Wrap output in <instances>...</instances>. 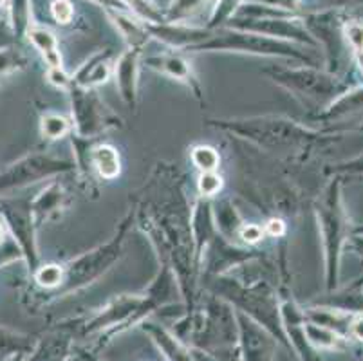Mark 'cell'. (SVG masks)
I'll return each mask as SVG.
<instances>
[{"label": "cell", "mask_w": 363, "mask_h": 361, "mask_svg": "<svg viewBox=\"0 0 363 361\" xmlns=\"http://www.w3.org/2000/svg\"><path fill=\"white\" fill-rule=\"evenodd\" d=\"M94 165H96L98 172H100L101 177L105 179H114L120 174V155L112 147H98L94 150Z\"/></svg>", "instance_id": "cell-2"}, {"label": "cell", "mask_w": 363, "mask_h": 361, "mask_svg": "<svg viewBox=\"0 0 363 361\" xmlns=\"http://www.w3.org/2000/svg\"><path fill=\"white\" fill-rule=\"evenodd\" d=\"M352 333H354V336L358 338V340H363V318L356 320L354 326H352Z\"/></svg>", "instance_id": "cell-18"}, {"label": "cell", "mask_w": 363, "mask_h": 361, "mask_svg": "<svg viewBox=\"0 0 363 361\" xmlns=\"http://www.w3.org/2000/svg\"><path fill=\"white\" fill-rule=\"evenodd\" d=\"M201 2H203V0H174V4H172L170 8L172 16L186 15V13H190L192 9H196Z\"/></svg>", "instance_id": "cell-11"}, {"label": "cell", "mask_w": 363, "mask_h": 361, "mask_svg": "<svg viewBox=\"0 0 363 361\" xmlns=\"http://www.w3.org/2000/svg\"><path fill=\"white\" fill-rule=\"evenodd\" d=\"M260 2H266L269 6H277L280 9H295L296 0H260Z\"/></svg>", "instance_id": "cell-17"}, {"label": "cell", "mask_w": 363, "mask_h": 361, "mask_svg": "<svg viewBox=\"0 0 363 361\" xmlns=\"http://www.w3.org/2000/svg\"><path fill=\"white\" fill-rule=\"evenodd\" d=\"M65 130H67V121L60 116H48L42 121V132L51 139L60 138L65 134Z\"/></svg>", "instance_id": "cell-5"}, {"label": "cell", "mask_w": 363, "mask_h": 361, "mask_svg": "<svg viewBox=\"0 0 363 361\" xmlns=\"http://www.w3.org/2000/svg\"><path fill=\"white\" fill-rule=\"evenodd\" d=\"M28 36L33 42V45L42 52L45 62L51 65V69L62 67L60 51H58V44H56V38L51 31L44 28H29Z\"/></svg>", "instance_id": "cell-1"}, {"label": "cell", "mask_w": 363, "mask_h": 361, "mask_svg": "<svg viewBox=\"0 0 363 361\" xmlns=\"http://www.w3.org/2000/svg\"><path fill=\"white\" fill-rule=\"evenodd\" d=\"M223 187V179L213 172H204L199 179V190L204 195H216Z\"/></svg>", "instance_id": "cell-8"}, {"label": "cell", "mask_w": 363, "mask_h": 361, "mask_svg": "<svg viewBox=\"0 0 363 361\" xmlns=\"http://www.w3.org/2000/svg\"><path fill=\"white\" fill-rule=\"evenodd\" d=\"M154 62H160V67H163L164 71L172 72V74L176 76H186V65L184 62H181L179 58H157Z\"/></svg>", "instance_id": "cell-10"}, {"label": "cell", "mask_w": 363, "mask_h": 361, "mask_svg": "<svg viewBox=\"0 0 363 361\" xmlns=\"http://www.w3.org/2000/svg\"><path fill=\"white\" fill-rule=\"evenodd\" d=\"M267 233L273 235V237H280V235H284V231H286V226H284L282 221H279V218H273V221H269L267 223Z\"/></svg>", "instance_id": "cell-15"}, {"label": "cell", "mask_w": 363, "mask_h": 361, "mask_svg": "<svg viewBox=\"0 0 363 361\" xmlns=\"http://www.w3.org/2000/svg\"><path fill=\"white\" fill-rule=\"evenodd\" d=\"M94 2L105 6V8L114 9V11H123V9L128 8V4L125 0H94Z\"/></svg>", "instance_id": "cell-16"}, {"label": "cell", "mask_w": 363, "mask_h": 361, "mask_svg": "<svg viewBox=\"0 0 363 361\" xmlns=\"http://www.w3.org/2000/svg\"><path fill=\"white\" fill-rule=\"evenodd\" d=\"M4 2H6V0H0V8H2V6H4Z\"/></svg>", "instance_id": "cell-20"}, {"label": "cell", "mask_w": 363, "mask_h": 361, "mask_svg": "<svg viewBox=\"0 0 363 361\" xmlns=\"http://www.w3.org/2000/svg\"><path fill=\"white\" fill-rule=\"evenodd\" d=\"M51 13L58 24H69L74 15L71 0H55L51 6Z\"/></svg>", "instance_id": "cell-6"}, {"label": "cell", "mask_w": 363, "mask_h": 361, "mask_svg": "<svg viewBox=\"0 0 363 361\" xmlns=\"http://www.w3.org/2000/svg\"><path fill=\"white\" fill-rule=\"evenodd\" d=\"M240 237H242L246 243L255 244V243H259L260 238H262V230H260L259 226H253V224H250V226H244L242 230H240Z\"/></svg>", "instance_id": "cell-12"}, {"label": "cell", "mask_w": 363, "mask_h": 361, "mask_svg": "<svg viewBox=\"0 0 363 361\" xmlns=\"http://www.w3.org/2000/svg\"><path fill=\"white\" fill-rule=\"evenodd\" d=\"M112 18L116 20V26L121 29V33L125 35V38L130 42V44H141V42H145L148 36V31L147 28H143L141 24H138V22H134V20H130L128 16L121 15V13H111Z\"/></svg>", "instance_id": "cell-3"}, {"label": "cell", "mask_w": 363, "mask_h": 361, "mask_svg": "<svg viewBox=\"0 0 363 361\" xmlns=\"http://www.w3.org/2000/svg\"><path fill=\"white\" fill-rule=\"evenodd\" d=\"M240 0H220V4L217 6L216 11V18H223V16L230 15L232 9H235V6L239 4Z\"/></svg>", "instance_id": "cell-13"}, {"label": "cell", "mask_w": 363, "mask_h": 361, "mask_svg": "<svg viewBox=\"0 0 363 361\" xmlns=\"http://www.w3.org/2000/svg\"><path fill=\"white\" fill-rule=\"evenodd\" d=\"M2 235H4V231H2V226H0V240H2Z\"/></svg>", "instance_id": "cell-19"}, {"label": "cell", "mask_w": 363, "mask_h": 361, "mask_svg": "<svg viewBox=\"0 0 363 361\" xmlns=\"http://www.w3.org/2000/svg\"><path fill=\"white\" fill-rule=\"evenodd\" d=\"M345 36H347L349 44L352 45L358 55H363V26L358 22H351L345 26Z\"/></svg>", "instance_id": "cell-9"}, {"label": "cell", "mask_w": 363, "mask_h": 361, "mask_svg": "<svg viewBox=\"0 0 363 361\" xmlns=\"http://www.w3.org/2000/svg\"><path fill=\"white\" fill-rule=\"evenodd\" d=\"M192 159L196 167H199L203 172H213L219 167V155L210 147L196 148L192 154Z\"/></svg>", "instance_id": "cell-4"}, {"label": "cell", "mask_w": 363, "mask_h": 361, "mask_svg": "<svg viewBox=\"0 0 363 361\" xmlns=\"http://www.w3.org/2000/svg\"><path fill=\"white\" fill-rule=\"evenodd\" d=\"M49 79H51L52 84L58 85V87H64L65 84H67V76H65V72L60 69H51L49 71Z\"/></svg>", "instance_id": "cell-14"}, {"label": "cell", "mask_w": 363, "mask_h": 361, "mask_svg": "<svg viewBox=\"0 0 363 361\" xmlns=\"http://www.w3.org/2000/svg\"><path fill=\"white\" fill-rule=\"evenodd\" d=\"M36 280L40 286L55 287L60 284L62 280V270L58 266H45L36 273Z\"/></svg>", "instance_id": "cell-7"}]
</instances>
